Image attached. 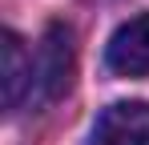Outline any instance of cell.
Wrapping results in <instances>:
<instances>
[{"instance_id": "6da1fadb", "label": "cell", "mask_w": 149, "mask_h": 145, "mask_svg": "<svg viewBox=\"0 0 149 145\" xmlns=\"http://www.w3.org/2000/svg\"><path fill=\"white\" fill-rule=\"evenodd\" d=\"M77 72V52H73V32L65 24H49L40 45L32 52V101L49 105L69 93Z\"/></svg>"}, {"instance_id": "7a4b0ae2", "label": "cell", "mask_w": 149, "mask_h": 145, "mask_svg": "<svg viewBox=\"0 0 149 145\" xmlns=\"http://www.w3.org/2000/svg\"><path fill=\"white\" fill-rule=\"evenodd\" d=\"M105 65L117 72V77H129V81H141L149 77V12L125 20L109 45H105Z\"/></svg>"}, {"instance_id": "3957f363", "label": "cell", "mask_w": 149, "mask_h": 145, "mask_svg": "<svg viewBox=\"0 0 149 145\" xmlns=\"http://www.w3.org/2000/svg\"><path fill=\"white\" fill-rule=\"evenodd\" d=\"M93 145H149V101H117L93 125Z\"/></svg>"}, {"instance_id": "277c9868", "label": "cell", "mask_w": 149, "mask_h": 145, "mask_svg": "<svg viewBox=\"0 0 149 145\" xmlns=\"http://www.w3.org/2000/svg\"><path fill=\"white\" fill-rule=\"evenodd\" d=\"M0 81H4V109H20V101L32 97V56L16 32L0 36Z\"/></svg>"}]
</instances>
